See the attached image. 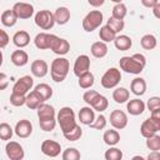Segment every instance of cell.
Returning <instances> with one entry per match:
<instances>
[{
    "mask_svg": "<svg viewBox=\"0 0 160 160\" xmlns=\"http://www.w3.org/2000/svg\"><path fill=\"white\" fill-rule=\"evenodd\" d=\"M50 50H52V52H55L56 55H65L69 52L70 50V44L66 39H62V38H59L55 35V38L52 39L51 41V45H50Z\"/></svg>",
    "mask_w": 160,
    "mask_h": 160,
    "instance_id": "cell-13",
    "label": "cell"
},
{
    "mask_svg": "<svg viewBox=\"0 0 160 160\" xmlns=\"http://www.w3.org/2000/svg\"><path fill=\"white\" fill-rule=\"evenodd\" d=\"M2 60H4V56H2V52H1V50H0V68H1V65H2Z\"/></svg>",
    "mask_w": 160,
    "mask_h": 160,
    "instance_id": "cell-54",
    "label": "cell"
},
{
    "mask_svg": "<svg viewBox=\"0 0 160 160\" xmlns=\"http://www.w3.org/2000/svg\"><path fill=\"white\" fill-rule=\"evenodd\" d=\"M39 125L42 131H52L56 126V118L48 119V120H39Z\"/></svg>",
    "mask_w": 160,
    "mask_h": 160,
    "instance_id": "cell-43",
    "label": "cell"
},
{
    "mask_svg": "<svg viewBox=\"0 0 160 160\" xmlns=\"http://www.w3.org/2000/svg\"><path fill=\"white\" fill-rule=\"evenodd\" d=\"M114 45L120 51H126L132 46V40L128 35H119L114 39Z\"/></svg>",
    "mask_w": 160,
    "mask_h": 160,
    "instance_id": "cell-26",
    "label": "cell"
},
{
    "mask_svg": "<svg viewBox=\"0 0 160 160\" xmlns=\"http://www.w3.org/2000/svg\"><path fill=\"white\" fill-rule=\"evenodd\" d=\"M149 160H159L160 159V152L159 151H151L148 156Z\"/></svg>",
    "mask_w": 160,
    "mask_h": 160,
    "instance_id": "cell-53",
    "label": "cell"
},
{
    "mask_svg": "<svg viewBox=\"0 0 160 160\" xmlns=\"http://www.w3.org/2000/svg\"><path fill=\"white\" fill-rule=\"evenodd\" d=\"M159 130H160V120H156L151 116L148 118L146 120H144L140 126V132L145 139L156 134Z\"/></svg>",
    "mask_w": 160,
    "mask_h": 160,
    "instance_id": "cell-8",
    "label": "cell"
},
{
    "mask_svg": "<svg viewBox=\"0 0 160 160\" xmlns=\"http://www.w3.org/2000/svg\"><path fill=\"white\" fill-rule=\"evenodd\" d=\"M128 14V9H126V5L122 4V2H118L114 5L112 8V11H111V16L115 18V19H119V20H124V18Z\"/></svg>",
    "mask_w": 160,
    "mask_h": 160,
    "instance_id": "cell-36",
    "label": "cell"
},
{
    "mask_svg": "<svg viewBox=\"0 0 160 160\" xmlns=\"http://www.w3.org/2000/svg\"><path fill=\"white\" fill-rule=\"evenodd\" d=\"M106 25H109L116 34L118 32H120L121 30H124V26H125V22H124V20H119V19H115V18H109L108 19V22H106Z\"/></svg>",
    "mask_w": 160,
    "mask_h": 160,
    "instance_id": "cell-41",
    "label": "cell"
},
{
    "mask_svg": "<svg viewBox=\"0 0 160 160\" xmlns=\"http://www.w3.org/2000/svg\"><path fill=\"white\" fill-rule=\"evenodd\" d=\"M56 121L59 122L62 134L69 132L71 129H74L76 126V120H75L74 110L71 108H69V106L61 108L59 110L58 115H56Z\"/></svg>",
    "mask_w": 160,
    "mask_h": 160,
    "instance_id": "cell-3",
    "label": "cell"
},
{
    "mask_svg": "<svg viewBox=\"0 0 160 160\" xmlns=\"http://www.w3.org/2000/svg\"><path fill=\"white\" fill-rule=\"evenodd\" d=\"M102 140H104V142H105L106 145H109V146H115V145L119 144V141H120V134L118 132V130H112V129L106 130V131L104 132V135H102Z\"/></svg>",
    "mask_w": 160,
    "mask_h": 160,
    "instance_id": "cell-29",
    "label": "cell"
},
{
    "mask_svg": "<svg viewBox=\"0 0 160 160\" xmlns=\"http://www.w3.org/2000/svg\"><path fill=\"white\" fill-rule=\"evenodd\" d=\"M35 24L42 30H50L55 25L54 14L50 10H40L35 15Z\"/></svg>",
    "mask_w": 160,
    "mask_h": 160,
    "instance_id": "cell-6",
    "label": "cell"
},
{
    "mask_svg": "<svg viewBox=\"0 0 160 160\" xmlns=\"http://www.w3.org/2000/svg\"><path fill=\"white\" fill-rule=\"evenodd\" d=\"M130 90L136 96H142L146 92V81L142 78H135L131 80Z\"/></svg>",
    "mask_w": 160,
    "mask_h": 160,
    "instance_id": "cell-21",
    "label": "cell"
},
{
    "mask_svg": "<svg viewBox=\"0 0 160 160\" xmlns=\"http://www.w3.org/2000/svg\"><path fill=\"white\" fill-rule=\"evenodd\" d=\"M32 85H34V79H32L30 75L21 76V78H20L19 80H16V82L14 84L11 92L20 94V95H26V94L31 90Z\"/></svg>",
    "mask_w": 160,
    "mask_h": 160,
    "instance_id": "cell-7",
    "label": "cell"
},
{
    "mask_svg": "<svg viewBox=\"0 0 160 160\" xmlns=\"http://www.w3.org/2000/svg\"><path fill=\"white\" fill-rule=\"evenodd\" d=\"M12 134H14V130L8 122H1L0 124V139L1 140H6V141L11 140Z\"/></svg>",
    "mask_w": 160,
    "mask_h": 160,
    "instance_id": "cell-37",
    "label": "cell"
},
{
    "mask_svg": "<svg viewBox=\"0 0 160 160\" xmlns=\"http://www.w3.org/2000/svg\"><path fill=\"white\" fill-rule=\"evenodd\" d=\"M36 110H38V118H39V120L55 119V116H56V112H55L54 106H51L49 104H45V102H41L38 106Z\"/></svg>",
    "mask_w": 160,
    "mask_h": 160,
    "instance_id": "cell-19",
    "label": "cell"
},
{
    "mask_svg": "<svg viewBox=\"0 0 160 160\" xmlns=\"http://www.w3.org/2000/svg\"><path fill=\"white\" fill-rule=\"evenodd\" d=\"M140 1H141L142 6H145L148 9H151L152 6H155L159 2V0H140Z\"/></svg>",
    "mask_w": 160,
    "mask_h": 160,
    "instance_id": "cell-50",
    "label": "cell"
},
{
    "mask_svg": "<svg viewBox=\"0 0 160 160\" xmlns=\"http://www.w3.org/2000/svg\"><path fill=\"white\" fill-rule=\"evenodd\" d=\"M30 69H31V74L34 76H36V78H44L48 74V71H49V65H48V62L45 60L38 59V60H34L31 62Z\"/></svg>",
    "mask_w": 160,
    "mask_h": 160,
    "instance_id": "cell-17",
    "label": "cell"
},
{
    "mask_svg": "<svg viewBox=\"0 0 160 160\" xmlns=\"http://www.w3.org/2000/svg\"><path fill=\"white\" fill-rule=\"evenodd\" d=\"M41 102H44V99L35 91V90H32V91H30L29 94H26V99H25V105L29 108V109H38V106L41 104Z\"/></svg>",
    "mask_w": 160,
    "mask_h": 160,
    "instance_id": "cell-27",
    "label": "cell"
},
{
    "mask_svg": "<svg viewBox=\"0 0 160 160\" xmlns=\"http://www.w3.org/2000/svg\"><path fill=\"white\" fill-rule=\"evenodd\" d=\"M120 80H121L120 70L116 69V68H110L104 72V75L101 76L100 82H101V86L104 89H114V88L118 86Z\"/></svg>",
    "mask_w": 160,
    "mask_h": 160,
    "instance_id": "cell-5",
    "label": "cell"
},
{
    "mask_svg": "<svg viewBox=\"0 0 160 160\" xmlns=\"http://www.w3.org/2000/svg\"><path fill=\"white\" fill-rule=\"evenodd\" d=\"M61 158L62 160H79L81 155H80V151L76 150L75 148H68L66 150H64Z\"/></svg>",
    "mask_w": 160,
    "mask_h": 160,
    "instance_id": "cell-40",
    "label": "cell"
},
{
    "mask_svg": "<svg viewBox=\"0 0 160 160\" xmlns=\"http://www.w3.org/2000/svg\"><path fill=\"white\" fill-rule=\"evenodd\" d=\"M104 156H105L106 160H121L122 151L120 149H118V148H111L110 146V149L105 151V155Z\"/></svg>",
    "mask_w": 160,
    "mask_h": 160,
    "instance_id": "cell-42",
    "label": "cell"
},
{
    "mask_svg": "<svg viewBox=\"0 0 160 160\" xmlns=\"http://www.w3.org/2000/svg\"><path fill=\"white\" fill-rule=\"evenodd\" d=\"M25 99H26V95H20V94L11 92L10 104L14 105V106H22V105H25Z\"/></svg>",
    "mask_w": 160,
    "mask_h": 160,
    "instance_id": "cell-45",
    "label": "cell"
},
{
    "mask_svg": "<svg viewBox=\"0 0 160 160\" xmlns=\"http://www.w3.org/2000/svg\"><path fill=\"white\" fill-rule=\"evenodd\" d=\"M88 2H89L91 6H94V8H99V6L104 5L105 0H88Z\"/></svg>",
    "mask_w": 160,
    "mask_h": 160,
    "instance_id": "cell-51",
    "label": "cell"
},
{
    "mask_svg": "<svg viewBox=\"0 0 160 160\" xmlns=\"http://www.w3.org/2000/svg\"><path fill=\"white\" fill-rule=\"evenodd\" d=\"M90 69V58L88 55H79L74 62V74L80 76L81 74L89 71Z\"/></svg>",
    "mask_w": 160,
    "mask_h": 160,
    "instance_id": "cell-15",
    "label": "cell"
},
{
    "mask_svg": "<svg viewBox=\"0 0 160 160\" xmlns=\"http://www.w3.org/2000/svg\"><path fill=\"white\" fill-rule=\"evenodd\" d=\"M140 44H141V48L142 49H145V50H152V49L156 48L158 40H156V38L152 34H146V35H144L141 38Z\"/></svg>",
    "mask_w": 160,
    "mask_h": 160,
    "instance_id": "cell-35",
    "label": "cell"
},
{
    "mask_svg": "<svg viewBox=\"0 0 160 160\" xmlns=\"http://www.w3.org/2000/svg\"><path fill=\"white\" fill-rule=\"evenodd\" d=\"M78 78H79L78 82H79V86L81 89H90L95 82V78H94L92 72H90V71H86Z\"/></svg>",
    "mask_w": 160,
    "mask_h": 160,
    "instance_id": "cell-32",
    "label": "cell"
},
{
    "mask_svg": "<svg viewBox=\"0 0 160 160\" xmlns=\"http://www.w3.org/2000/svg\"><path fill=\"white\" fill-rule=\"evenodd\" d=\"M89 106H91V108L94 109V111L102 112V111H105V110L108 109V106H109V101H108V99H106L104 95L98 94V95L94 98V100L90 102Z\"/></svg>",
    "mask_w": 160,
    "mask_h": 160,
    "instance_id": "cell-28",
    "label": "cell"
},
{
    "mask_svg": "<svg viewBox=\"0 0 160 160\" xmlns=\"http://www.w3.org/2000/svg\"><path fill=\"white\" fill-rule=\"evenodd\" d=\"M115 36H116V32H115L109 25H104V26H101L100 30H99V38H100V40L104 41V42L114 41Z\"/></svg>",
    "mask_w": 160,
    "mask_h": 160,
    "instance_id": "cell-31",
    "label": "cell"
},
{
    "mask_svg": "<svg viewBox=\"0 0 160 160\" xmlns=\"http://www.w3.org/2000/svg\"><path fill=\"white\" fill-rule=\"evenodd\" d=\"M12 42L19 49H22V48L28 46L29 42H30V35H29V32L25 31V30L16 31L14 34V36H12Z\"/></svg>",
    "mask_w": 160,
    "mask_h": 160,
    "instance_id": "cell-20",
    "label": "cell"
},
{
    "mask_svg": "<svg viewBox=\"0 0 160 160\" xmlns=\"http://www.w3.org/2000/svg\"><path fill=\"white\" fill-rule=\"evenodd\" d=\"M62 135H64V138H65L66 140H69V141H76V140H79V139L81 138V135H82V129L80 128V125L76 124V126H75L74 129H71L69 132H65V134H62Z\"/></svg>",
    "mask_w": 160,
    "mask_h": 160,
    "instance_id": "cell-38",
    "label": "cell"
},
{
    "mask_svg": "<svg viewBox=\"0 0 160 160\" xmlns=\"http://www.w3.org/2000/svg\"><path fill=\"white\" fill-rule=\"evenodd\" d=\"M152 9V12H154V16L156 19H160V2H158L155 6L151 8Z\"/></svg>",
    "mask_w": 160,
    "mask_h": 160,
    "instance_id": "cell-52",
    "label": "cell"
},
{
    "mask_svg": "<svg viewBox=\"0 0 160 160\" xmlns=\"http://www.w3.org/2000/svg\"><path fill=\"white\" fill-rule=\"evenodd\" d=\"M110 124L114 129L121 130L128 125V115L122 110H112L110 114Z\"/></svg>",
    "mask_w": 160,
    "mask_h": 160,
    "instance_id": "cell-11",
    "label": "cell"
},
{
    "mask_svg": "<svg viewBox=\"0 0 160 160\" xmlns=\"http://www.w3.org/2000/svg\"><path fill=\"white\" fill-rule=\"evenodd\" d=\"M9 41H10V38H9L8 32H6L5 30L0 29V49L6 48L8 44H9Z\"/></svg>",
    "mask_w": 160,
    "mask_h": 160,
    "instance_id": "cell-48",
    "label": "cell"
},
{
    "mask_svg": "<svg viewBox=\"0 0 160 160\" xmlns=\"http://www.w3.org/2000/svg\"><path fill=\"white\" fill-rule=\"evenodd\" d=\"M98 94H99V92L95 91V90H86V91L84 92V95H82V100H84L88 105H90V102L94 100V98H95Z\"/></svg>",
    "mask_w": 160,
    "mask_h": 160,
    "instance_id": "cell-47",
    "label": "cell"
},
{
    "mask_svg": "<svg viewBox=\"0 0 160 160\" xmlns=\"http://www.w3.org/2000/svg\"><path fill=\"white\" fill-rule=\"evenodd\" d=\"M120 69L124 70L128 74L139 75L145 65H146V58L142 54H134L132 56H122L119 61Z\"/></svg>",
    "mask_w": 160,
    "mask_h": 160,
    "instance_id": "cell-1",
    "label": "cell"
},
{
    "mask_svg": "<svg viewBox=\"0 0 160 160\" xmlns=\"http://www.w3.org/2000/svg\"><path fill=\"white\" fill-rule=\"evenodd\" d=\"M11 10L18 19H30L34 14V6L29 2H16Z\"/></svg>",
    "mask_w": 160,
    "mask_h": 160,
    "instance_id": "cell-10",
    "label": "cell"
},
{
    "mask_svg": "<svg viewBox=\"0 0 160 160\" xmlns=\"http://www.w3.org/2000/svg\"><path fill=\"white\" fill-rule=\"evenodd\" d=\"M145 106H148V109H149L150 111H152L154 109L160 108V98H159V96H152V98H150V99L148 100V104H146Z\"/></svg>",
    "mask_w": 160,
    "mask_h": 160,
    "instance_id": "cell-46",
    "label": "cell"
},
{
    "mask_svg": "<svg viewBox=\"0 0 160 160\" xmlns=\"http://www.w3.org/2000/svg\"><path fill=\"white\" fill-rule=\"evenodd\" d=\"M0 21H1V24H2L4 26H6V28H12V26L16 24L18 18H16V15L14 14L12 10H5V11L1 14V16H0Z\"/></svg>",
    "mask_w": 160,
    "mask_h": 160,
    "instance_id": "cell-30",
    "label": "cell"
},
{
    "mask_svg": "<svg viewBox=\"0 0 160 160\" xmlns=\"http://www.w3.org/2000/svg\"><path fill=\"white\" fill-rule=\"evenodd\" d=\"M10 60H11V62H12L15 66L21 68V66H25V65L28 64V61H29V55H28V52L24 51V50H15V51H12Z\"/></svg>",
    "mask_w": 160,
    "mask_h": 160,
    "instance_id": "cell-24",
    "label": "cell"
},
{
    "mask_svg": "<svg viewBox=\"0 0 160 160\" xmlns=\"http://www.w3.org/2000/svg\"><path fill=\"white\" fill-rule=\"evenodd\" d=\"M55 38L54 34H48V32H40L35 36L34 39V44L38 49L40 50H46V49H50V45H51V41L52 39Z\"/></svg>",
    "mask_w": 160,
    "mask_h": 160,
    "instance_id": "cell-16",
    "label": "cell"
},
{
    "mask_svg": "<svg viewBox=\"0 0 160 160\" xmlns=\"http://www.w3.org/2000/svg\"><path fill=\"white\" fill-rule=\"evenodd\" d=\"M90 51H91V55H92L94 58H96V59H102V58L106 56L109 49H108L106 42H104V41H96V42H94V44L91 45Z\"/></svg>",
    "mask_w": 160,
    "mask_h": 160,
    "instance_id": "cell-23",
    "label": "cell"
},
{
    "mask_svg": "<svg viewBox=\"0 0 160 160\" xmlns=\"http://www.w3.org/2000/svg\"><path fill=\"white\" fill-rule=\"evenodd\" d=\"M126 110L130 115H134V116L141 115L145 111V102L140 99H131L126 105Z\"/></svg>",
    "mask_w": 160,
    "mask_h": 160,
    "instance_id": "cell-18",
    "label": "cell"
},
{
    "mask_svg": "<svg viewBox=\"0 0 160 160\" xmlns=\"http://www.w3.org/2000/svg\"><path fill=\"white\" fill-rule=\"evenodd\" d=\"M110 1H112V2H115V4H118V2H121L122 0H110Z\"/></svg>",
    "mask_w": 160,
    "mask_h": 160,
    "instance_id": "cell-55",
    "label": "cell"
},
{
    "mask_svg": "<svg viewBox=\"0 0 160 160\" xmlns=\"http://www.w3.org/2000/svg\"><path fill=\"white\" fill-rule=\"evenodd\" d=\"M9 86V79L8 75L4 72H0V90H5Z\"/></svg>",
    "mask_w": 160,
    "mask_h": 160,
    "instance_id": "cell-49",
    "label": "cell"
},
{
    "mask_svg": "<svg viewBox=\"0 0 160 160\" xmlns=\"http://www.w3.org/2000/svg\"><path fill=\"white\" fill-rule=\"evenodd\" d=\"M79 120L84 125H90L95 120V112L91 106H84L79 111Z\"/></svg>",
    "mask_w": 160,
    "mask_h": 160,
    "instance_id": "cell-22",
    "label": "cell"
},
{
    "mask_svg": "<svg viewBox=\"0 0 160 160\" xmlns=\"http://www.w3.org/2000/svg\"><path fill=\"white\" fill-rule=\"evenodd\" d=\"M129 96H130V92L128 89L125 88H116L114 91H112V99L115 102L118 104H124L129 100Z\"/></svg>",
    "mask_w": 160,
    "mask_h": 160,
    "instance_id": "cell-33",
    "label": "cell"
},
{
    "mask_svg": "<svg viewBox=\"0 0 160 160\" xmlns=\"http://www.w3.org/2000/svg\"><path fill=\"white\" fill-rule=\"evenodd\" d=\"M5 152L10 160H21L25 156L22 146L16 141H10V140L5 146Z\"/></svg>",
    "mask_w": 160,
    "mask_h": 160,
    "instance_id": "cell-9",
    "label": "cell"
},
{
    "mask_svg": "<svg viewBox=\"0 0 160 160\" xmlns=\"http://www.w3.org/2000/svg\"><path fill=\"white\" fill-rule=\"evenodd\" d=\"M102 20H104L102 12L100 10H92L88 12L82 19V29L88 32H91L98 28H100V25L102 24Z\"/></svg>",
    "mask_w": 160,
    "mask_h": 160,
    "instance_id": "cell-4",
    "label": "cell"
},
{
    "mask_svg": "<svg viewBox=\"0 0 160 160\" xmlns=\"http://www.w3.org/2000/svg\"><path fill=\"white\" fill-rule=\"evenodd\" d=\"M14 132H15L19 138L26 139V138H29V136L31 135V132H32V124H31L29 120L22 119V120H20V121L16 122L15 129H14Z\"/></svg>",
    "mask_w": 160,
    "mask_h": 160,
    "instance_id": "cell-14",
    "label": "cell"
},
{
    "mask_svg": "<svg viewBox=\"0 0 160 160\" xmlns=\"http://www.w3.org/2000/svg\"><path fill=\"white\" fill-rule=\"evenodd\" d=\"M70 70V62L65 58H56L50 65V75L55 82H62Z\"/></svg>",
    "mask_w": 160,
    "mask_h": 160,
    "instance_id": "cell-2",
    "label": "cell"
},
{
    "mask_svg": "<svg viewBox=\"0 0 160 160\" xmlns=\"http://www.w3.org/2000/svg\"><path fill=\"white\" fill-rule=\"evenodd\" d=\"M34 90H35V91L44 99V101L49 100V99L52 96V88H51L50 85H48V84H44V82L38 84V85L35 86Z\"/></svg>",
    "mask_w": 160,
    "mask_h": 160,
    "instance_id": "cell-34",
    "label": "cell"
},
{
    "mask_svg": "<svg viewBox=\"0 0 160 160\" xmlns=\"http://www.w3.org/2000/svg\"><path fill=\"white\" fill-rule=\"evenodd\" d=\"M146 146L151 151H159L160 150V136L158 134H154L146 138Z\"/></svg>",
    "mask_w": 160,
    "mask_h": 160,
    "instance_id": "cell-39",
    "label": "cell"
},
{
    "mask_svg": "<svg viewBox=\"0 0 160 160\" xmlns=\"http://www.w3.org/2000/svg\"><path fill=\"white\" fill-rule=\"evenodd\" d=\"M0 112H1V108H0Z\"/></svg>",
    "mask_w": 160,
    "mask_h": 160,
    "instance_id": "cell-56",
    "label": "cell"
},
{
    "mask_svg": "<svg viewBox=\"0 0 160 160\" xmlns=\"http://www.w3.org/2000/svg\"><path fill=\"white\" fill-rule=\"evenodd\" d=\"M60 151H61V145L58 141L49 139V140H44L41 144V152L46 156L56 158L60 155Z\"/></svg>",
    "mask_w": 160,
    "mask_h": 160,
    "instance_id": "cell-12",
    "label": "cell"
},
{
    "mask_svg": "<svg viewBox=\"0 0 160 160\" xmlns=\"http://www.w3.org/2000/svg\"><path fill=\"white\" fill-rule=\"evenodd\" d=\"M55 22L59 25H65L70 20V10L66 6H60L54 12Z\"/></svg>",
    "mask_w": 160,
    "mask_h": 160,
    "instance_id": "cell-25",
    "label": "cell"
},
{
    "mask_svg": "<svg viewBox=\"0 0 160 160\" xmlns=\"http://www.w3.org/2000/svg\"><path fill=\"white\" fill-rule=\"evenodd\" d=\"M89 126L91 129H95V130H102L106 126V118L104 115H99Z\"/></svg>",
    "mask_w": 160,
    "mask_h": 160,
    "instance_id": "cell-44",
    "label": "cell"
}]
</instances>
